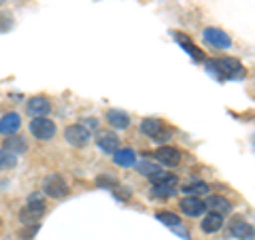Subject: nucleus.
Here are the masks:
<instances>
[{
  "mask_svg": "<svg viewBox=\"0 0 255 240\" xmlns=\"http://www.w3.org/2000/svg\"><path fill=\"white\" fill-rule=\"evenodd\" d=\"M211 73H217L219 77H243L245 75V66L234 58H221L209 62Z\"/></svg>",
  "mask_w": 255,
  "mask_h": 240,
  "instance_id": "obj_1",
  "label": "nucleus"
},
{
  "mask_svg": "<svg viewBox=\"0 0 255 240\" xmlns=\"http://www.w3.org/2000/svg\"><path fill=\"white\" fill-rule=\"evenodd\" d=\"M45 198L41 191H36V194H32L28 198V202H26V209L21 211V221L23 223H36V219L41 217V215L45 213Z\"/></svg>",
  "mask_w": 255,
  "mask_h": 240,
  "instance_id": "obj_2",
  "label": "nucleus"
},
{
  "mask_svg": "<svg viewBox=\"0 0 255 240\" xmlns=\"http://www.w3.org/2000/svg\"><path fill=\"white\" fill-rule=\"evenodd\" d=\"M140 132H142V134H147L149 138H153L155 142H166V140L170 138V130H166L162 119H155V117L142 119Z\"/></svg>",
  "mask_w": 255,
  "mask_h": 240,
  "instance_id": "obj_3",
  "label": "nucleus"
},
{
  "mask_svg": "<svg viewBox=\"0 0 255 240\" xmlns=\"http://www.w3.org/2000/svg\"><path fill=\"white\" fill-rule=\"evenodd\" d=\"M68 185L60 174H49L45 181H43V194L49 196L53 200H60V198H66L68 196Z\"/></svg>",
  "mask_w": 255,
  "mask_h": 240,
  "instance_id": "obj_4",
  "label": "nucleus"
},
{
  "mask_svg": "<svg viewBox=\"0 0 255 240\" xmlns=\"http://www.w3.org/2000/svg\"><path fill=\"white\" fill-rule=\"evenodd\" d=\"M30 132L38 140H51L55 136V123L49 117H34L30 121Z\"/></svg>",
  "mask_w": 255,
  "mask_h": 240,
  "instance_id": "obj_5",
  "label": "nucleus"
},
{
  "mask_svg": "<svg viewBox=\"0 0 255 240\" xmlns=\"http://www.w3.org/2000/svg\"><path fill=\"white\" fill-rule=\"evenodd\" d=\"M64 138H66V142L73 147H85L92 138V132H87L81 123H73L64 130Z\"/></svg>",
  "mask_w": 255,
  "mask_h": 240,
  "instance_id": "obj_6",
  "label": "nucleus"
},
{
  "mask_svg": "<svg viewBox=\"0 0 255 240\" xmlns=\"http://www.w3.org/2000/svg\"><path fill=\"white\" fill-rule=\"evenodd\" d=\"M179 206H181L183 215H187V217H200V215H204V211H206V202L198 196H185L181 200Z\"/></svg>",
  "mask_w": 255,
  "mask_h": 240,
  "instance_id": "obj_7",
  "label": "nucleus"
},
{
  "mask_svg": "<svg viewBox=\"0 0 255 240\" xmlns=\"http://www.w3.org/2000/svg\"><path fill=\"white\" fill-rule=\"evenodd\" d=\"M204 41L209 45H213V47H217V49H230V47H232V38L219 28H206L204 30Z\"/></svg>",
  "mask_w": 255,
  "mask_h": 240,
  "instance_id": "obj_8",
  "label": "nucleus"
},
{
  "mask_svg": "<svg viewBox=\"0 0 255 240\" xmlns=\"http://www.w3.org/2000/svg\"><path fill=\"white\" fill-rule=\"evenodd\" d=\"M159 164H164V166H179L181 162V151L179 149H174V147H168V145H164V147H159L155 153H151Z\"/></svg>",
  "mask_w": 255,
  "mask_h": 240,
  "instance_id": "obj_9",
  "label": "nucleus"
},
{
  "mask_svg": "<svg viewBox=\"0 0 255 240\" xmlns=\"http://www.w3.org/2000/svg\"><path fill=\"white\" fill-rule=\"evenodd\" d=\"M26 109L32 117H47L51 113V102H49V98H45V96H34V98L28 100Z\"/></svg>",
  "mask_w": 255,
  "mask_h": 240,
  "instance_id": "obj_10",
  "label": "nucleus"
},
{
  "mask_svg": "<svg viewBox=\"0 0 255 240\" xmlns=\"http://www.w3.org/2000/svg\"><path fill=\"white\" fill-rule=\"evenodd\" d=\"M107 121H109V125L117 127V130H126V127H130V123H132L130 115L122 109H109L107 111Z\"/></svg>",
  "mask_w": 255,
  "mask_h": 240,
  "instance_id": "obj_11",
  "label": "nucleus"
},
{
  "mask_svg": "<svg viewBox=\"0 0 255 240\" xmlns=\"http://www.w3.org/2000/svg\"><path fill=\"white\" fill-rule=\"evenodd\" d=\"M96 145L105 151V153L113 155L115 151L119 149V138L113 132H98V136H96Z\"/></svg>",
  "mask_w": 255,
  "mask_h": 240,
  "instance_id": "obj_12",
  "label": "nucleus"
},
{
  "mask_svg": "<svg viewBox=\"0 0 255 240\" xmlns=\"http://www.w3.org/2000/svg\"><path fill=\"white\" fill-rule=\"evenodd\" d=\"M19 127H21V117L17 113H6L0 119V134L4 136H15Z\"/></svg>",
  "mask_w": 255,
  "mask_h": 240,
  "instance_id": "obj_13",
  "label": "nucleus"
},
{
  "mask_svg": "<svg viewBox=\"0 0 255 240\" xmlns=\"http://www.w3.org/2000/svg\"><path fill=\"white\" fill-rule=\"evenodd\" d=\"M223 215H219V213H209L206 217L202 219V223H200V230L204 232V234H215V232H219L221 228H223Z\"/></svg>",
  "mask_w": 255,
  "mask_h": 240,
  "instance_id": "obj_14",
  "label": "nucleus"
},
{
  "mask_svg": "<svg viewBox=\"0 0 255 240\" xmlns=\"http://www.w3.org/2000/svg\"><path fill=\"white\" fill-rule=\"evenodd\" d=\"M230 234L234 238H241V240H253V228H251V223L236 219L232 226H230Z\"/></svg>",
  "mask_w": 255,
  "mask_h": 240,
  "instance_id": "obj_15",
  "label": "nucleus"
},
{
  "mask_svg": "<svg viewBox=\"0 0 255 240\" xmlns=\"http://www.w3.org/2000/svg\"><path fill=\"white\" fill-rule=\"evenodd\" d=\"M206 209H211L213 213H219V215H228L232 211V204H230V200L223 198V196H211L206 200Z\"/></svg>",
  "mask_w": 255,
  "mask_h": 240,
  "instance_id": "obj_16",
  "label": "nucleus"
},
{
  "mask_svg": "<svg viewBox=\"0 0 255 240\" xmlns=\"http://www.w3.org/2000/svg\"><path fill=\"white\" fill-rule=\"evenodd\" d=\"M113 162L122 168H130L136 164V153H134V149H117L113 153Z\"/></svg>",
  "mask_w": 255,
  "mask_h": 240,
  "instance_id": "obj_17",
  "label": "nucleus"
},
{
  "mask_svg": "<svg viewBox=\"0 0 255 240\" xmlns=\"http://www.w3.org/2000/svg\"><path fill=\"white\" fill-rule=\"evenodd\" d=\"M2 149L11 151V153H15V155H21V153H26L28 151V145H26V140H23L21 136H9V138L4 140Z\"/></svg>",
  "mask_w": 255,
  "mask_h": 240,
  "instance_id": "obj_18",
  "label": "nucleus"
},
{
  "mask_svg": "<svg viewBox=\"0 0 255 240\" xmlns=\"http://www.w3.org/2000/svg\"><path fill=\"white\" fill-rule=\"evenodd\" d=\"M177 41L181 43V47H183V49H185V51H187V53H189L194 60H198V62L204 60V53H202L200 49H198V47H196L194 43H191L185 34H177Z\"/></svg>",
  "mask_w": 255,
  "mask_h": 240,
  "instance_id": "obj_19",
  "label": "nucleus"
},
{
  "mask_svg": "<svg viewBox=\"0 0 255 240\" xmlns=\"http://www.w3.org/2000/svg\"><path fill=\"white\" fill-rule=\"evenodd\" d=\"M17 166V155L6 149H0V170H11Z\"/></svg>",
  "mask_w": 255,
  "mask_h": 240,
  "instance_id": "obj_20",
  "label": "nucleus"
},
{
  "mask_svg": "<svg viewBox=\"0 0 255 240\" xmlns=\"http://www.w3.org/2000/svg\"><path fill=\"white\" fill-rule=\"evenodd\" d=\"M155 219H157V221H162L164 226H168V228H177V226H181L179 215L168 213V211H159V213L155 215Z\"/></svg>",
  "mask_w": 255,
  "mask_h": 240,
  "instance_id": "obj_21",
  "label": "nucleus"
},
{
  "mask_svg": "<svg viewBox=\"0 0 255 240\" xmlns=\"http://www.w3.org/2000/svg\"><path fill=\"white\" fill-rule=\"evenodd\" d=\"M181 191H185L189 196H200V194H206V191H209V185H206L204 181H194V183H189V185L183 187Z\"/></svg>",
  "mask_w": 255,
  "mask_h": 240,
  "instance_id": "obj_22",
  "label": "nucleus"
},
{
  "mask_svg": "<svg viewBox=\"0 0 255 240\" xmlns=\"http://www.w3.org/2000/svg\"><path fill=\"white\" fill-rule=\"evenodd\" d=\"M138 170H140L142 174H147V177H151V174H155L159 168H157L155 164H151V162H142V164L138 166Z\"/></svg>",
  "mask_w": 255,
  "mask_h": 240,
  "instance_id": "obj_23",
  "label": "nucleus"
},
{
  "mask_svg": "<svg viewBox=\"0 0 255 240\" xmlns=\"http://www.w3.org/2000/svg\"><path fill=\"white\" fill-rule=\"evenodd\" d=\"M11 26H13V21H11V15H4V13H0V32L9 30Z\"/></svg>",
  "mask_w": 255,
  "mask_h": 240,
  "instance_id": "obj_24",
  "label": "nucleus"
},
{
  "mask_svg": "<svg viewBox=\"0 0 255 240\" xmlns=\"http://www.w3.org/2000/svg\"><path fill=\"white\" fill-rule=\"evenodd\" d=\"M83 127L87 132H92V130H96V127H98V119L96 117H90V119H83V123H81Z\"/></svg>",
  "mask_w": 255,
  "mask_h": 240,
  "instance_id": "obj_25",
  "label": "nucleus"
},
{
  "mask_svg": "<svg viewBox=\"0 0 255 240\" xmlns=\"http://www.w3.org/2000/svg\"><path fill=\"white\" fill-rule=\"evenodd\" d=\"M98 185H102V187H115V181L113 179H109V177H98Z\"/></svg>",
  "mask_w": 255,
  "mask_h": 240,
  "instance_id": "obj_26",
  "label": "nucleus"
},
{
  "mask_svg": "<svg viewBox=\"0 0 255 240\" xmlns=\"http://www.w3.org/2000/svg\"><path fill=\"white\" fill-rule=\"evenodd\" d=\"M4 2H6V0H0V4H4Z\"/></svg>",
  "mask_w": 255,
  "mask_h": 240,
  "instance_id": "obj_27",
  "label": "nucleus"
},
{
  "mask_svg": "<svg viewBox=\"0 0 255 240\" xmlns=\"http://www.w3.org/2000/svg\"><path fill=\"white\" fill-rule=\"evenodd\" d=\"M0 226H2V219H0Z\"/></svg>",
  "mask_w": 255,
  "mask_h": 240,
  "instance_id": "obj_28",
  "label": "nucleus"
}]
</instances>
